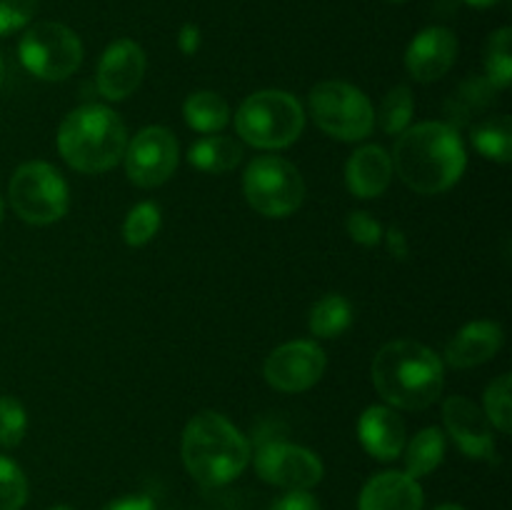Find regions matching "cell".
<instances>
[{"instance_id":"cell-1","label":"cell","mask_w":512,"mask_h":510,"mask_svg":"<svg viewBox=\"0 0 512 510\" xmlns=\"http://www.w3.org/2000/svg\"><path fill=\"white\" fill-rule=\"evenodd\" d=\"M390 158L400 180L420 195L445 193L468 168L463 138L453 125L440 120H428L403 130Z\"/></svg>"},{"instance_id":"cell-2","label":"cell","mask_w":512,"mask_h":510,"mask_svg":"<svg viewBox=\"0 0 512 510\" xmlns=\"http://www.w3.org/2000/svg\"><path fill=\"white\" fill-rule=\"evenodd\" d=\"M370 375L380 398L400 410L430 408L445 385V365L440 355L410 338L383 345L373 358Z\"/></svg>"},{"instance_id":"cell-3","label":"cell","mask_w":512,"mask_h":510,"mask_svg":"<svg viewBox=\"0 0 512 510\" xmlns=\"http://www.w3.org/2000/svg\"><path fill=\"white\" fill-rule=\"evenodd\" d=\"M185 470L205 488L233 483L248 468L250 440L225 415L203 410L183 430Z\"/></svg>"},{"instance_id":"cell-4","label":"cell","mask_w":512,"mask_h":510,"mask_svg":"<svg viewBox=\"0 0 512 510\" xmlns=\"http://www.w3.org/2000/svg\"><path fill=\"white\" fill-rule=\"evenodd\" d=\"M128 130L108 105H80L58 128V150L78 173H105L123 160Z\"/></svg>"},{"instance_id":"cell-5","label":"cell","mask_w":512,"mask_h":510,"mask_svg":"<svg viewBox=\"0 0 512 510\" xmlns=\"http://www.w3.org/2000/svg\"><path fill=\"white\" fill-rule=\"evenodd\" d=\"M305 128V110L295 95L285 90H258L235 113V133L260 150H280L293 145Z\"/></svg>"},{"instance_id":"cell-6","label":"cell","mask_w":512,"mask_h":510,"mask_svg":"<svg viewBox=\"0 0 512 510\" xmlns=\"http://www.w3.org/2000/svg\"><path fill=\"white\" fill-rule=\"evenodd\" d=\"M8 198L15 215L30 225H50L70 208V190L58 168L45 160H30L13 173Z\"/></svg>"},{"instance_id":"cell-7","label":"cell","mask_w":512,"mask_h":510,"mask_svg":"<svg viewBox=\"0 0 512 510\" xmlns=\"http://www.w3.org/2000/svg\"><path fill=\"white\" fill-rule=\"evenodd\" d=\"M310 113L330 138L355 143L373 133L375 110L368 95L345 80H323L310 90Z\"/></svg>"},{"instance_id":"cell-8","label":"cell","mask_w":512,"mask_h":510,"mask_svg":"<svg viewBox=\"0 0 512 510\" xmlns=\"http://www.w3.org/2000/svg\"><path fill=\"white\" fill-rule=\"evenodd\" d=\"M243 193L255 213L265 218H288L303 205L305 180L290 160L260 155L245 168Z\"/></svg>"},{"instance_id":"cell-9","label":"cell","mask_w":512,"mask_h":510,"mask_svg":"<svg viewBox=\"0 0 512 510\" xmlns=\"http://www.w3.org/2000/svg\"><path fill=\"white\" fill-rule=\"evenodd\" d=\"M18 58L30 75L40 80L70 78L83 63V43L68 25L43 20L33 23L18 43Z\"/></svg>"},{"instance_id":"cell-10","label":"cell","mask_w":512,"mask_h":510,"mask_svg":"<svg viewBox=\"0 0 512 510\" xmlns=\"http://www.w3.org/2000/svg\"><path fill=\"white\" fill-rule=\"evenodd\" d=\"M255 473L283 490H310L323 480V460L288 440H263L255 450Z\"/></svg>"},{"instance_id":"cell-11","label":"cell","mask_w":512,"mask_h":510,"mask_svg":"<svg viewBox=\"0 0 512 510\" xmlns=\"http://www.w3.org/2000/svg\"><path fill=\"white\" fill-rule=\"evenodd\" d=\"M178 140L163 125H148L125 145V175L138 188H158L178 168Z\"/></svg>"},{"instance_id":"cell-12","label":"cell","mask_w":512,"mask_h":510,"mask_svg":"<svg viewBox=\"0 0 512 510\" xmlns=\"http://www.w3.org/2000/svg\"><path fill=\"white\" fill-rule=\"evenodd\" d=\"M328 368V355L313 340H290L278 345L263 365V375L270 388L280 393L310 390Z\"/></svg>"},{"instance_id":"cell-13","label":"cell","mask_w":512,"mask_h":510,"mask_svg":"<svg viewBox=\"0 0 512 510\" xmlns=\"http://www.w3.org/2000/svg\"><path fill=\"white\" fill-rule=\"evenodd\" d=\"M445 430L460 453L473 460H498V443L483 410L465 395H450L443 403Z\"/></svg>"},{"instance_id":"cell-14","label":"cell","mask_w":512,"mask_h":510,"mask_svg":"<svg viewBox=\"0 0 512 510\" xmlns=\"http://www.w3.org/2000/svg\"><path fill=\"white\" fill-rule=\"evenodd\" d=\"M145 75V53L135 40L120 38L105 48L98 63V90L108 100H125Z\"/></svg>"},{"instance_id":"cell-15","label":"cell","mask_w":512,"mask_h":510,"mask_svg":"<svg viewBox=\"0 0 512 510\" xmlns=\"http://www.w3.org/2000/svg\"><path fill=\"white\" fill-rule=\"evenodd\" d=\"M458 58V38L443 25H430L410 40L405 50V68L418 83H435L453 68Z\"/></svg>"},{"instance_id":"cell-16","label":"cell","mask_w":512,"mask_h":510,"mask_svg":"<svg viewBox=\"0 0 512 510\" xmlns=\"http://www.w3.org/2000/svg\"><path fill=\"white\" fill-rule=\"evenodd\" d=\"M425 495L415 478L400 470H385L363 485L358 510H423Z\"/></svg>"},{"instance_id":"cell-17","label":"cell","mask_w":512,"mask_h":510,"mask_svg":"<svg viewBox=\"0 0 512 510\" xmlns=\"http://www.w3.org/2000/svg\"><path fill=\"white\" fill-rule=\"evenodd\" d=\"M358 438L365 453L378 460H395L405 448V423L388 405H370L358 420Z\"/></svg>"},{"instance_id":"cell-18","label":"cell","mask_w":512,"mask_h":510,"mask_svg":"<svg viewBox=\"0 0 512 510\" xmlns=\"http://www.w3.org/2000/svg\"><path fill=\"white\" fill-rule=\"evenodd\" d=\"M393 180V158L383 145H363L345 163V185L355 198H380Z\"/></svg>"},{"instance_id":"cell-19","label":"cell","mask_w":512,"mask_h":510,"mask_svg":"<svg viewBox=\"0 0 512 510\" xmlns=\"http://www.w3.org/2000/svg\"><path fill=\"white\" fill-rule=\"evenodd\" d=\"M505 333L498 323L493 320H473L465 328L458 330L453 340L445 348V360L453 368L465 370L475 368V365L488 363L490 358L498 355L503 348Z\"/></svg>"},{"instance_id":"cell-20","label":"cell","mask_w":512,"mask_h":510,"mask_svg":"<svg viewBox=\"0 0 512 510\" xmlns=\"http://www.w3.org/2000/svg\"><path fill=\"white\" fill-rule=\"evenodd\" d=\"M243 155L245 150L243 145H240V140L213 133L195 140V143L190 145L188 163L193 165V168L203 170V173L223 175V173H230L233 168H238Z\"/></svg>"},{"instance_id":"cell-21","label":"cell","mask_w":512,"mask_h":510,"mask_svg":"<svg viewBox=\"0 0 512 510\" xmlns=\"http://www.w3.org/2000/svg\"><path fill=\"white\" fill-rule=\"evenodd\" d=\"M183 118L188 128L213 135L230 123V105L225 103L223 95L213 90H198V93H190L183 103Z\"/></svg>"},{"instance_id":"cell-22","label":"cell","mask_w":512,"mask_h":510,"mask_svg":"<svg viewBox=\"0 0 512 510\" xmlns=\"http://www.w3.org/2000/svg\"><path fill=\"white\" fill-rule=\"evenodd\" d=\"M445 433L440 428H423L410 443H405V473L410 478H425L433 473L445 458Z\"/></svg>"},{"instance_id":"cell-23","label":"cell","mask_w":512,"mask_h":510,"mask_svg":"<svg viewBox=\"0 0 512 510\" xmlns=\"http://www.w3.org/2000/svg\"><path fill=\"white\" fill-rule=\"evenodd\" d=\"M350 325H353V305H350V300L345 298V295H323V298L310 308L308 328L315 338H340Z\"/></svg>"},{"instance_id":"cell-24","label":"cell","mask_w":512,"mask_h":510,"mask_svg":"<svg viewBox=\"0 0 512 510\" xmlns=\"http://www.w3.org/2000/svg\"><path fill=\"white\" fill-rule=\"evenodd\" d=\"M473 145L483 158L495 163L512 160V120L508 115H493L473 128Z\"/></svg>"},{"instance_id":"cell-25","label":"cell","mask_w":512,"mask_h":510,"mask_svg":"<svg viewBox=\"0 0 512 510\" xmlns=\"http://www.w3.org/2000/svg\"><path fill=\"white\" fill-rule=\"evenodd\" d=\"M485 80L495 90H505L512 83V30L500 28L490 35L485 50Z\"/></svg>"},{"instance_id":"cell-26","label":"cell","mask_w":512,"mask_h":510,"mask_svg":"<svg viewBox=\"0 0 512 510\" xmlns=\"http://www.w3.org/2000/svg\"><path fill=\"white\" fill-rule=\"evenodd\" d=\"M415 113V98L413 90L408 85H395L393 90H388V95L383 98L380 105V125L388 135H400L403 130L410 128Z\"/></svg>"},{"instance_id":"cell-27","label":"cell","mask_w":512,"mask_h":510,"mask_svg":"<svg viewBox=\"0 0 512 510\" xmlns=\"http://www.w3.org/2000/svg\"><path fill=\"white\" fill-rule=\"evenodd\" d=\"M160 215L158 203L153 200H143L135 208H130L128 218L123 223V240L130 245V248H140V245H148L150 240L158 235L160 230Z\"/></svg>"},{"instance_id":"cell-28","label":"cell","mask_w":512,"mask_h":510,"mask_svg":"<svg viewBox=\"0 0 512 510\" xmlns=\"http://www.w3.org/2000/svg\"><path fill=\"white\" fill-rule=\"evenodd\" d=\"M510 383L512 378L503 373L485 388V418L493 428H498L503 435H510L512 430V405H510Z\"/></svg>"},{"instance_id":"cell-29","label":"cell","mask_w":512,"mask_h":510,"mask_svg":"<svg viewBox=\"0 0 512 510\" xmlns=\"http://www.w3.org/2000/svg\"><path fill=\"white\" fill-rule=\"evenodd\" d=\"M28 500V478L15 460L0 455V510H20Z\"/></svg>"},{"instance_id":"cell-30","label":"cell","mask_w":512,"mask_h":510,"mask_svg":"<svg viewBox=\"0 0 512 510\" xmlns=\"http://www.w3.org/2000/svg\"><path fill=\"white\" fill-rule=\"evenodd\" d=\"M28 433V413L13 395H0V445L15 448Z\"/></svg>"},{"instance_id":"cell-31","label":"cell","mask_w":512,"mask_h":510,"mask_svg":"<svg viewBox=\"0 0 512 510\" xmlns=\"http://www.w3.org/2000/svg\"><path fill=\"white\" fill-rule=\"evenodd\" d=\"M493 93L495 88L485 78H473L463 83V88L458 90V98L453 100L458 118H465V115L475 113V110H483L493 100Z\"/></svg>"},{"instance_id":"cell-32","label":"cell","mask_w":512,"mask_h":510,"mask_svg":"<svg viewBox=\"0 0 512 510\" xmlns=\"http://www.w3.org/2000/svg\"><path fill=\"white\" fill-rule=\"evenodd\" d=\"M345 230H348L355 243L365 245V248H375V245L383 243V225L365 210L350 213L348 220H345Z\"/></svg>"},{"instance_id":"cell-33","label":"cell","mask_w":512,"mask_h":510,"mask_svg":"<svg viewBox=\"0 0 512 510\" xmlns=\"http://www.w3.org/2000/svg\"><path fill=\"white\" fill-rule=\"evenodd\" d=\"M38 10V0H0V35L25 28Z\"/></svg>"},{"instance_id":"cell-34","label":"cell","mask_w":512,"mask_h":510,"mask_svg":"<svg viewBox=\"0 0 512 510\" xmlns=\"http://www.w3.org/2000/svg\"><path fill=\"white\" fill-rule=\"evenodd\" d=\"M270 510H320V503L310 490H288L270 505Z\"/></svg>"},{"instance_id":"cell-35","label":"cell","mask_w":512,"mask_h":510,"mask_svg":"<svg viewBox=\"0 0 512 510\" xmlns=\"http://www.w3.org/2000/svg\"><path fill=\"white\" fill-rule=\"evenodd\" d=\"M383 240L395 260H408L410 243H408V235H405V230L400 228V225H390L388 230H383Z\"/></svg>"},{"instance_id":"cell-36","label":"cell","mask_w":512,"mask_h":510,"mask_svg":"<svg viewBox=\"0 0 512 510\" xmlns=\"http://www.w3.org/2000/svg\"><path fill=\"white\" fill-rule=\"evenodd\" d=\"M103 510H158L155 500L150 495L135 493V495H120V498L110 500Z\"/></svg>"},{"instance_id":"cell-37","label":"cell","mask_w":512,"mask_h":510,"mask_svg":"<svg viewBox=\"0 0 512 510\" xmlns=\"http://www.w3.org/2000/svg\"><path fill=\"white\" fill-rule=\"evenodd\" d=\"M178 48L183 55H195L200 50V28L195 23H185L178 33Z\"/></svg>"},{"instance_id":"cell-38","label":"cell","mask_w":512,"mask_h":510,"mask_svg":"<svg viewBox=\"0 0 512 510\" xmlns=\"http://www.w3.org/2000/svg\"><path fill=\"white\" fill-rule=\"evenodd\" d=\"M468 5H473V8H490V5H495L498 0H465Z\"/></svg>"},{"instance_id":"cell-39","label":"cell","mask_w":512,"mask_h":510,"mask_svg":"<svg viewBox=\"0 0 512 510\" xmlns=\"http://www.w3.org/2000/svg\"><path fill=\"white\" fill-rule=\"evenodd\" d=\"M433 510H465L463 505H458V503H443V505H438V508H433Z\"/></svg>"},{"instance_id":"cell-40","label":"cell","mask_w":512,"mask_h":510,"mask_svg":"<svg viewBox=\"0 0 512 510\" xmlns=\"http://www.w3.org/2000/svg\"><path fill=\"white\" fill-rule=\"evenodd\" d=\"M3 80H5V60L0 55V88H3Z\"/></svg>"},{"instance_id":"cell-41","label":"cell","mask_w":512,"mask_h":510,"mask_svg":"<svg viewBox=\"0 0 512 510\" xmlns=\"http://www.w3.org/2000/svg\"><path fill=\"white\" fill-rule=\"evenodd\" d=\"M3 215H5V205H3V198H0V223H3Z\"/></svg>"},{"instance_id":"cell-42","label":"cell","mask_w":512,"mask_h":510,"mask_svg":"<svg viewBox=\"0 0 512 510\" xmlns=\"http://www.w3.org/2000/svg\"><path fill=\"white\" fill-rule=\"evenodd\" d=\"M50 510H73V508H70V505H55V508H50Z\"/></svg>"},{"instance_id":"cell-43","label":"cell","mask_w":512,"mask_h":510,"mask_svg":"<svg viewBox=\"0 0 512 510\" xmlns=\"http://www.w3.org/2000/svg\"><path fill=\"white\" fill-rule=\"evenodd\" d=\"M388 3H395V5H403V3H408V0H388Z\"/></svg>"}]
</instances>
